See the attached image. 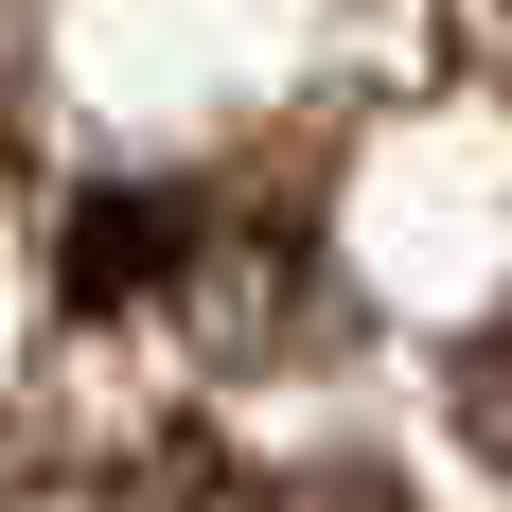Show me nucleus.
<instances>
[{"mask_svg": "<svg viewBox=\"0 0 512 512\" xmlns=\"http://www.w3.org/2000/svg\"><path fill=\"white\" fill-rule=\"evenodd\" d=\"M71 301L89 318H177L212 371H283L318 336V248L283 212H230V195H89L71 212Z\"/></svg>", "mask_w": 512, "mask_h": 512, "instance_id": "obj_1", "label": "nucleus"}, {"mask_svg": "<svg viewBox=\"0 0 512 512\" xmlns=\"http://www.w3.org/2000/svg\"><path fill=\"white\" fill-rule=\"evenodd\" d=\"M124 512H407L371 460H283V477H248V460H159Z\"/></svg>", "mask_w": 512, "mask_h": 512, "instance_id": "obj_2", "label": "nucleus"}, {"mask_svg": "<svg viewBox=\"0 0 512 512\" xmlns=\"http://www.w3.org/2000/svg\"><path fill=\"white\" fill-rule=\"evenodd\" d=\"M460 424L512 460V336H477V354H460Z\"/></svg>", "mask_w": 512, "mask_h": 512, "instance_id": "obj_3", "label": "nucleus"}]
</instances>
